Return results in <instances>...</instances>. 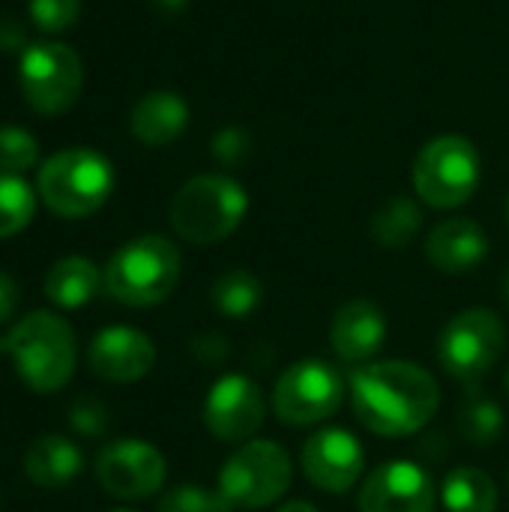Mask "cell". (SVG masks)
Returning a JSON list of instances; mask_svg holds the SVG:
<instances>
[{"mask_svg":"<svg viewBox=\"0 0 509 512\" xmlns=\"http://www.w3.org/2000/svg\"><path fill=\"white\" fill-rule=\"evenodd\" d=\"M441 501L447 512H495L501 495L486 471L462 465L447 474L441 486Z\"/></svg>","mask_w":509,"mask_h":512,"instance_id":"21","label":"cell"},{"mask_svg":"<svg viewBox=\"0 0 509 512\" xmlns=\"http://www.w3.org/2000/svg\"><path fill=\"white\" fill-rule=\"evenodd\" d=\"M387 342V315L369 297L342 303L330 321V345L348 366H366Z\"/></svg>","mask_w":509,"mask_h":512,"instance_id":"16","label":"cell"},{"mask_svg":"<svg viewBox=\"0 0 509 512\" xmlns=\"http://www.w3.org/2000/svg\"><path fill=\"white\" fill-rule=\"evenodd\" d=\"M504 411L495 399L471 390L459 408V432L471 447H492L504 435Z\"/></svg>","mask_w":509,"mask_h":512,"instance_id":"24","label":"cell"},{"mask_svg":"<svg viewBox=\"0 0 509 512\" xmlns=\"http://www.w3.org/2000/svg\"><path fill=\"white\" fill-rule=\"evenodd\" d=\"M96 480L99 486L120 501H144L165 486V456L138 438H120L99 450L96 456Z\"/></svg>","mask_w":509,"mask_h":512,"instance_id":"11","label":"cell"},{"mask_svg":"<svg viewBox=\"0 0 509 512\" xmlns=\"http://www.w3.org/2000/svg\"><path fill=\"white\" fill-rule=\"evenodd\" d=\"M480 153L465 135H438L417 153L411 180L423 204L435 210L462 207L480 186Z\"/></svg>","mask_w":509,"mask_h":512,"instance_id":"7","label":"cell"},{"mask_svg":"<svg viewBox=\"0 0 509 512\" xmlns=\"http://www.w3.org/2000/svg\"><path fill=\"white\" fill-rule=\"evenodd\" d=\"M159 9H165V12H180L189 0H153Z\"/></svg>","mask_w":509,"mask_h":512,"instance_id":"35","label":"cell"},{"mask_svg":"<svg viewBox=\"0 0 509 512\" xmlns=\"http://www.w3.org/2000/svg\"><path fill=\"white\" fill-rule=\"evenodd\" d=\"M504 351H507V327L501 315L486 306L456 312L438 336L441 369L471 390L498 366Z\"/></svg>","mask_w":509,"mask_h":512,"instance_id":"6","label":"cell"},{"mask_svg":"<svg viewBox=\"0 0 509 512\" xmlns=\"http://www.w3.org/2000/svg\"><path fill=\"white\" fill-rule=\"evenodd\" d=\"M156 512H237L234 504L219 492L198 483H180L159 498Z\"/></svg>","mask_w":509,"mask_h":512,"instance_id":"26","label":"cell"},{"mask_svg":"<svg viewBox=\"0 0 509 512\" xmlns=\"http://www.w3.org/2000/svg\"><path fill=\"white\" fill-rule=\"evenodd\" d=\"M501 288H504V300H507V306H509V270H507V276H504V285H501Z\"/></svg>","mask_w":509,"mask_h":512,"instance_id":"36","label":"cell"},{"mask_svg":"<svg viewBox=\"0 0 509 512\" xmlns=\"http://www.w3.org/2000/svg\"><path fill=\"white\" fill-rule=\"evenodd\" d=\"M300 462L315 489L327 495H342L360 483L366 450L348 429H321L303 444Z\"/></svg>","mask_w":509,"mask_h":512,"instance_id":"14","label":"cell"},{"mask_svg":"<svg viewBox=\"0 0 509 512\" xmlns=\"http://www.w3.org/2000/svg\"><path fill=\"white\" fill-rule=\"evenodd\" d=\"M84 468V456L75 441L63 435H42L24 453V474L39 489H63Z\"/></svg>","mask_w":509,"mask_h":512,"instance_id":"19","label":"cell"},{"mask_svg":"<svg viewBox=\"0 0 509 512\" xmlns=\"http://www.w3.org/2000/svg\"><path fill=\"white\" fill-rule=\"evenodd\" d=\"M192 354H195L201 363L213 366V363H222V360L228 357V342H225L222 336H216V333L198 336V339L192 342Z\"/></svg>","mask_w":509,"mask_h":512,"instance_id":"32","label":"cell"},{"mask_svg":"<svg viewBox=\"0 0 509 512\" xmlns=\"http://www.w3.org/2000/svg\"><path fill=\"white\" fill-rule=\"evenodd\" d=\"M18 87L27 105L45 117L69 111L84 87L81 57L63 42H36L27 45L18 66Z\"/></svg>","mask_w":509,"mask_h":512,"instance_id":"9","label":"cell"},{"mask_svg":"<svg viewBox=\"0 0 509 512\" xmlns=\"http://www.w3.org/2000/svg\"><path fill=\"white\" fill-rule=\"evenodd\" d=\"M45 297L60 309H81L87 306L102 288V270L81 255H69L51 264L45 273Z\"/></svg>","mask_w":509,"mask_h":512,"instance_id":"20","label":"cell"},{"mask_svg":"<svg viewBox=\"0 0 509 512\" xmlns=\"http://www.w3.org/2000/svg\"><path fill=\"white\" fill-rule=\"evenodd\" d=\"M39 162L36 138L21 126H0V174H24Z\"/></svg>","mask_w":509,"mask_h":512,"instance_id":"27","label":"cell"},{"mask_svg":"<svg viewBox=\"0 0 509 512\" xmlns=\"http://www.w3.org/2000/svg\"><path fill=\"white\" fill-rule=\"evenodd\" d=\"M294 480L291 456L276 441H246L219 471L216 489L234 510H264L276 504Z\"/></svg>","mask_w":509,"mask_h":512,"instance_id":"8","label":"cell"},{"mask_svg":"<svg viewBox=\"0 0 509 512\" xmlns=\"http://www.w3.org/2000/svg\"><path fill=\"white\" fill-rule=\"evenodd\" d=\"M249 195L228 174H198L186 180L168 207L174 234L195 246L228 240L246 219Z\"/></svg>","mask_w":509,"mask_h":512,"instance_id":"4","label":"cell"},{"mask_svg":"<svg viewBox=\"0 0 509 512\" xmlns=\"http://www.w3.org/2000/svg\"><path fill=\"white\" fill-rule=\"evenodd\" d=\"M276 512H321L315 504H309V501H288V504H282Z\"/></svg>","mask_w":509,"mask_h":512,"instance_id":"34","label":"cell"},{"mask_svg":"<svg viewBox=\"0 0 509 512\" xmlns=\"http://www.w3.org/2000/svg\"><path fill=\"white\" fill-rule=\"evenodd\" d=\"M261 300L264 285L252 270H225L210 285V306L231 321L249 318L261 306Z\"/></svg>","mask_w":509,"mask_h":512,"instance_id":"23","label":"cell"},{"mask_svg":"<svg viewBox=\"0 0 509 512\" xmlns=\"http://www.w3.org/2000/svg\"><path fill=\"white\" fill-rule=\"evenodd\" d=\"M345 399L342 375L324 360H300L288 366L273 387V414L282 426H315L330 420Z\"/></svg>","mask_w":509,"mask_h":512,"instance_id":"10","label":"cell"},{"mask_svg":"<svg viewBox=\"0 0 509 512\" xmlns=\"http://www.w3.org/2000/svg\"><path fill=\"white\" fill-rule=\"evenodd\" d=\"M210 153L216 162L228 165V168H240L243 162H249L252 156V138L246 129L240 126H228V129H219L210 141Z\"/></svg>","mask_w":509,"mask_h":512,"instance_id":"29","label":"cell"},{"mask_svg":"<svg viewBox=\"0 0 509 512\" xmlns=\"http://www.w3.org/2000/svg\"><path fill=\"white\" fill-rule=\"evenodd\" d=\"M81 15V0H30V21L45 33L69 30Z\"/></svg>","mask_w":509,"mask_h":512,"instance_id":"28","label":"cell"},{"mask_svg":"<svg viewBox=\"0 0 509 512\" xmlns=\"http://www.w3.org/2000/svg\"><path fill=\"white\" fill-rule=\"evenodd\" d=\"M438 492L432 474L408 459L375 468L357 495L360 512H435Z\"/></svg>","mask_w":509,"mask_h":512,"instance_id":"13","label":"cell"},{"mask_svg":"<svg viewBox=\"0 0 509 512\" xmlns=\"http://www.w3.org/2000/svg\"><path fill=\"white\" fill-rule=\"evenodd\" d=\"M351 405L363 429L378 438H411L423 432L441 408V387L429 369L411 360H381L357 366L351 375Z\"/></svg>","mask_w":509,"mask_h":512,"instance_id":"1","label":"cell"},{"mask_svg":"<svg viewBox=\"0 0 509 512\" xmlns=\"http://www.w3.org/2000/svg\"><path fill=\"white\" fill-rule=\"evenodd\" d=\"M507 393H509V372H507Z\"/></svg>","mask_w":509,"mask_h":512,"instance_id":"38","label":"cell"},{"mask_svg":"<svg viewBox=\"0 0 509 512\" xmlns=\"http://www.w3.org/2000/svg\"><path fill=\"white\" fill-rule=\"evenodd\" d=\"M0 354L12 360L18 378L33 393L48 396L69 384L78 363V342L60 315L30 312L0 336Z\"/></svg>","mask_w":509,"mask_h":512,"instance_id":"2","label":"cell"},{"mask_svg":"<svg viewBox=\"0 0 509 512\" xmlns=\"http://www.w3.org/2000/svg\"><path fill=\"white\" fill-rule=\"evenodd\" d=\"M507 219H509V195H507Z\"/></svg>","mask_w":509,"mask_h":512,"instance_id":"37","label":"cell"},{"mask_svg":"<svg viewBox=\"0 0 509 512\" xmlns=\"http://www.w3.org/2000/svg\"><path fill=\"white\" fill-rule=\"evenodd\" d=\"M267 402L249 375H222L204 399V426L222 444H246L264 426Z\"/></svg>","mask_w":509,"mask_h":512,"instance_id":"12","label":"cell"},{"mask_svg":"<svg viewBox=\"0 0 509 512\" xmlns=\"http://www.w3.org/2000/svg\"><path fill=\"white\" fill-rule=\"evenodd\" d=\"M87 363L108 384H135L156 366V345L135 327H105L93 336Z\"/></svg>","mask_w":509,"mask_h":512,"instance_id":"15","label":"cell"},{"mask_svg":"<svg viewBox=\"0 0 509 512\" xmlns=\"http://www.w3.org/2000/svg\"><path fill=\"white\" fill-rule=\"evenodd\" d=\"M111 512H132V510H111Z\"/></svg>","mask_w":509,"mask_h":512,"instance_id":"39","label":"cell"},{"mask_svg":"<svg viewBox=\"0 0 509 512\" xmlns=\"http://www.w3.org/2000/svg\"><path fill=\"white\" fill-rule=\"evenodd\" d=\"M36 213V192L21 174H0V240L21 234Z\"/></svg>","mask_w":509,"mask_h":512,"instance_id":"25","label":"cell"},{"mask_svg":"<svg viewBox=\"0 0 509 512\" xmlns=\"http://www.w3.org/2000/svg\"><path fill=\"white\" fill-rule=\"evenodd\" d=\"M423 228V210L417 201L405 198V195H396L390 201H384L375 216H372V240L381 246V249H405Z\"/></svg>","mask_w":509,"mask_h":512,"instance_id":"22","label":"cell"},{"mask_svg":"<svg viewBox=\"0 0 509 512\" xmlns=\"http://www.w3.org/2000/svg\"><path fill=\"white\" fill-rule=\"evenodd\" d=\"M180 273V249L162 234H141L108 258L102 270V288L123 306L147 309L171 297Z\"/></svg>","mask_w":509,"mask_h":512,"instance_id":"3","label":"cell"},{"mask_svg":"<svg viewBox=\"0 0 509 512\" xmlns=\"http://www.w3.org/2000/svg\"><path fill=\"white\" fill-rule=\"evenodd\" d=\"M18 297H21L18 282H15L9 273H3V270H0V324H6V321L15 315V309H18Z\"/></svg>","mask_w":509,"mask_h":512,"instance_id":"33","label":"cell"},{"mask_svg":"<svg viewBox=\"0 0 509 512\" xmlns=\"http://www.w3.org/2000/svg\"><path fill=\"white\" fill-rule=\"evenodd\" d=\"M0 51H6V54L27 51V30L12 15H0Z\"/></svg>","mask_w":509,"mask_h":512,"instance_id":"31","label":"cell"},{"mask_svg":"<svg viewBox=\"0 0 509 512\" xmlns=\"http://www.w3.org/2000/svg\"><path fill=\"white\" fill-rule=\"evenodd\" d=\"M69 423L78 435L99 438L108 429V408L96 396H81L69 408Z\"/></svg>","mask_w":509,"mask_h":512,"instance_id":"30","label":"cell"},{"mask_svg":"<svg viewBox=\"0 0 509 512\" xmlns=\"http://www.w3.org/2000/svg\"><path fill=\"white\" fill-rule=\"evenodd\" d=\"M186 123H189V105L174 90H150V93H144L135 102L132 114H129L132 135L147 147L174 144L183 135Z\"/></svg>","mask_w":509,"mask_h":512,"instance_id":"18","label":"cell"},{"mask_svg":"<svg viewBox=\"0 0 509 512\" xmlns=\"http://www.w3.org/2000/svg\"><path fill=\"white\" fill-rule=\"evenodd\" d=\"M36 192L54 216L84 219L111 198L114 168L99 150L69 147L42 162Z\"/></svg>","mask_w":509,"mask_h":512,"instance_id":"5","label":"cell"},{"mask_svg":"<svg viewBox=\"0 0 509 512\" xmlns=\"http://www.w3.org/2000/svg\"><path fill=\"white\" fill-rule=\"evenodd\" d=\"M489 255V237L486 231L465 216L444 219L432 228L426 237V258L435 270L447 276H465L477 270Z\"/></svg>","mask_w":509,"mask_h":512,"instance_id":"17","label":"cell"}]
</instances>
